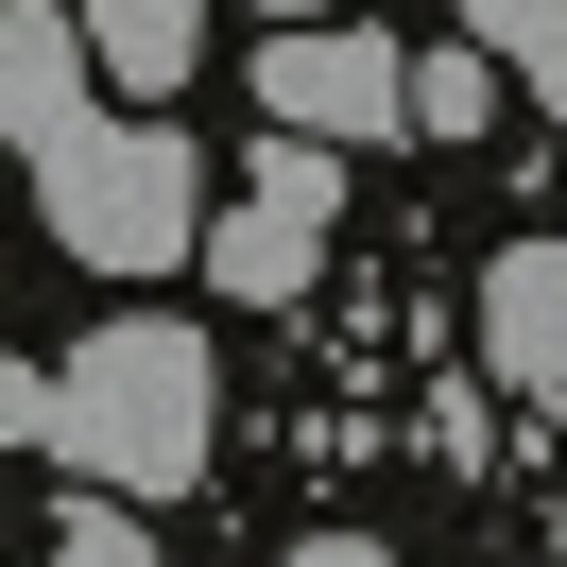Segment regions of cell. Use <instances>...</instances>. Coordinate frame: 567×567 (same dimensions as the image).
I'll list each match as a JSON object with an SVG mask.
<instances>
[{
    "mask_svg": "<svg viewBox=\"0 0 567 567\" xmlns=\"http://www.w3.org/2000/svg\"><path fill=\"white\" fill-rule=\"evenodd\" d=\"M0 138L35 173V224L86 258V276H173L207 258V155L189 121L104 104V52H86V0H0Z\"/></svg>",
    "mask_w": 567,
    "mask_h": 567,
    "instance_id": "6da1fadb",
    "label": "cell"
},
{
    "mask_svg": "<svg viewBox=\"0 0 567 567\" xmlns=\"http://www.w3.org/2000/svg\"><path fill=\"white\" fill-rule=\"evenodd\" d=\"M0 430L35 464H70V482H121V498H189L207 482V430H224V361L189 310H104L70 361H18L0 379Z\"/></svg>",
    "mask_w": 567,
    "mask_h": 567,
    "instance_id": "7a4b0ae2",
    "label": "cell"
},
{
    "mask_svg": "<svg viewBox=\"0 0 567 567\" xmlns=\"http://www.w3.org/2000/svg\"><path fill=\"white\" fill-rule=\"evenodd\" d=\"M327 241H344V138L276 121V138L241 155V207L207 224V292H241V310H292Z\"/></svg>",
    "mask_w": 567,
    "mask_h": 567,
    "instance_id": "3957f363",
    "label": "cell"
},
{
    "mask_svg": "<svg viewBox=\"0 0 567 567\" xmlns=\"http://www.w3.org/2000/svg\"><path fill=\"white\" fill-rule=\"evenodd\" d=\"M258 121H310V138L379 155V138H413V52L361 35V18H276L258 35Z\"/></svg>",
    "mask_w": 567,
    "mask_h": 567,
    "instance_id": "277c9868",
    "label": "cell"
},
{
    "mask_svg": "<svg viewBox=\"0 0 567 567\" xmlns=\"http://www.w3.org/2000/svg\"><path fill=\"white\" fill-rule=\"evenodd\" d=\"M482 379L498 395H567V241H498L482 258Z\"/></svg>",
    "mask_w": 567,
    "mask_h": 567,
    "instance_id": "5b68a950",
    "label": "cell"
},
{
    "mask_svg": "<svg viewBox=\"0 0 567 567\" xmlns=\"http://www.w3.org/2000/svg\"><path fill=\"white\" fill-rule=\"evenodd\" d=\"M86 52H104L121 104H173L189 52H207V0H86Z\"/></svg>",
    "mask_w": 567,
    "mask_h": 567,
    "instance_id": "8992f818",
    "label": "cell"
},
{
    "mask_svg": "<svg viewBox=\"0 0 567 567\" xmlns=\"http://www.w3.org/2000/svg\"><path fill=\"white\" fill-rule=\"evenodd\" d=\"M498 86H516V70H498V35L413 52V138H482V121H498Z\"/></svg>",
    "mask_w": 567,
    "mask_h": 567,
    "instance_id": "52a82bcc",
    "label": "cell"
},
{
    "mask_svg": "<svg viewBox=\"0 0 567 567\" xmlns=\"http://www.w3.org/2000/svg\"><path fill=\"white\" fill-rule=\"evenodd\" d=\"M464 35H498V70L567 121V0H464Z\"/></svg>",
    "mask_w": 567,
    "mask_h": 567,
    "instance_id": "ba28073f",
    "label": "cell"
},
{
    "mask_svg": "<svg viewBox=\"0 0 567 567\" xmlns=\"http://www.w3.org/2000/svg\"><path fill=\"white\" fill-rule=\"evenodd\" d=\"M276 567H395V550H379V533H292Z\"/></svg>",
    "mask_w": 567,
    "mask_h": 567,
    "instance_id": "9c48e42d",
    "label": "cell"
},
{
    "mask_svg": "<svg viewBox=\"0 0 567 567\" xmlns=\"http://www.w3.org/2000/svg\"><path fill=\"white\" fill-rule=\"evenodd\" d=\"M258 18H344V0H258Z\"/></svg>",
    "mask_w": 567,
    "mask_h": 567,
    "instance_id": "30bf717a",
    "label": "cell"
},
{
    "mask_svg": "<svg viewBox=\"0 0 567 567\" xmlns=\"http://www.w3.org/2000/svg\"><path fill=\"white\" fill-rule=\"evenodd\" d=\"M52 567H70V550H52Z\"/></svg>",
    "mask_w": 567,
    "mask_h": 567,
    "instance_id": "8fae6325",
    "label": "cell"
}]
</instances>
